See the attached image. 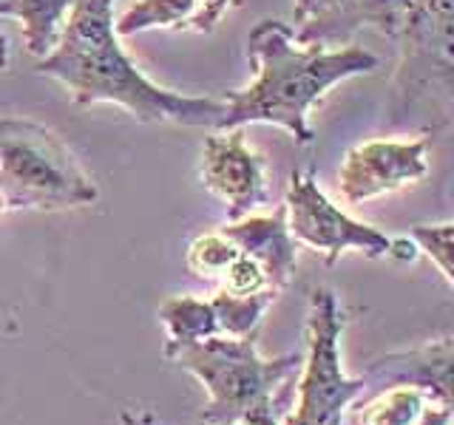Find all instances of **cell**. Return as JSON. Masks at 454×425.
I'll use <instances>...</instances> for the list:
<instances>
[{"mask_svg":"<svg viewBox=\"0 0 454 425\" xmlns=\"http://www.w3.org/2000/svg\"><path fill=\"white\" fill-rule=\"evenodd\" d=\"M35 71L63 82L74 105L117 103L139 122H176L216 131L224 111V99L182 97L142 74L117 42L114 0H74L60 42L46 60H37Z\"/></svg>","mask_w":454,"mask_h":425,"instance_id":"cell-1","label":"cell"},{"mask_svg":"<svg viewBox=\"0 0 454 425\" xmlns=\"http://www.w3.org/2000/svg\"><path fill=\"white\" fill-rule=\"evenodd\" d=\"M247 60L255 80L245 91L224 94V111L216 131H233L250 122L281 125L298 145H309L316 131L309 128V108L349 77L372 74L380 60L364 46L347 42L344 49H326L312 42L301 46L295 28L267 18L253 26L247 37Z\"/></svg>","mask_w":454,"mask_h":425,"instance_id":"cell-2","label":"cell"},{"mask_svg":"<svg viewBox=\"0 0 454 425\" xmlns=\"http://www.w3.org/2000/svg\"><path fill=\"white\" fill-rule=\"evenodd\" d=\"M179 368L193 375L207 391L202 425H281L278 391L301 372V354L267 360L255 349V335H216L179 349Z\"/></svg>","mask_w":454,"mask_h":425,"instance_id":"cell-3","label":"cell"},{"mask_svg":"<svg viewBox=\"0 0 454 425\" xmlns=\"http://www.w3.org/2000/svg\"><path fill=\"white\" fill-rule=\"evenodd\" d=\"M392 80V125L432 136L454 125V0H411Z\"/></svg>","mask_w":454,"mask_h":425,"instance_id":"cell-4","label":"cell"},{"mask_svg":"<svg viewBox=\"0 0 454 425\" xmlns=\"http://www.w3.org/2000/svg\"><path fill=\"white\" fill-rule=\"evenodd\" d=\"M0 196L6 210H68L99 198L66 142L46 125L0 120Z\"/></svg>","mask_w":454,"mask_h":425,"instance_id":"cell-5","label":"cell"},{"mask_svg":"<svg viewBox=\"0 0 454 425\" xmlns=\"http://www.w3.org/2000/svg\"><path fill=\"white\" fill-rule=\"evenodd\" d=\"M344 312L333 290H316L307 315V358L298 380V400L284 425H344V411L366 391L364 377L340 368Z\"/></svg>","mask_w":454,"mask_h":425,"instance_id":"cell-6","label":"cell"},{"mask_svg":"<svg viewBox=\"0 0 454 425\" xmlns=\"http://www.w3.org/2000/svg\"><path fill=\"white\" fill-rule=\"evenodd\" d=\"M284 207H287V227L293 238L316 252H324L330 267L349 250L364 252L366 259H387L389 255L392 238L375 230L372 224H364L335 207L324 196L312 174L293 170Z\"/></svg>","mask_w":454,"mask_h":425,"instance_id":"cell-7","label":"cell"},{"mask_svg":"<svg viewBox=\"0 0 454 425\" xmlns=\"http://www.w3.org/2000/svg\"><path fill=\"white\" fill-rule=\"evenodd\" d=\"M429 145L432 136L420 134L418 139H369L355 145L340 165L338 190L349 205H361L369 198L395 193L406 184L420 182L429 174Z\"/></svg>","mask_w":454,"mask_h":425,"instance_id":"cell-8","label":"cell"},{"mask_svg":"<svg viewBox=\"0 0 454 425\" xmlns=\"http://www.w3.org/2000/svg\"><path fill=\"white\" fill-rule=\"evenodd\" d=\"M205 188L227 205V219L239 221L250 216V210L267 205L264 162L245 142L241 128L219 131L205 139L202 165H199Z\"/></svg>","mask_w":454,"mask_h":425,"instance_id":"cell-9","label":"cell"},{"mask_svg":"<svg viewBox=\"0 0 454 425\" xmlns=\"http://www.w3.org/2000/svg\"><path fill=\"white\" fill-rule=\"evenodd\" d=\"M409 4L411 0H316L307 18L295 26V40L301 46H347L366 26L397 37Z\"/></svg>","mask_w":454,"mask_h":425,"instance_id":"cell-10","label":"cell"},{"mask_svg":"<svg viewBox=\"0 0 454 425\" xmlns=\"http://www.w3.org/2000/svg\"><path fill=\"white\" fill-rule=\"evenodd\" d=\"M366 386H411L426 394L429 406L454 411V337H440L418 349L380 354L366 366Z\"/></svg>","mask_w":454,"mask_h":425,"instance_id":"cell-11","label":"cell"},{"mask_svg":"<svg viewBox=\"0 0 454 425\" xmlns=\"http://www.w3.org/2000/svg\"><path fill=\"white\" fill-rule=\"evenodd\" d=\"M219 233L231 238L245 255L262 264L270 290L281 292L284 287H290L295 275L298 247L287 227V207L281 205L270 216H245L239 221H231Z\"/></svg>","mask_w":454,"mask_h":425,"instance_id":"cell-12","label":"cell"},{"mask_svg":"<svg viewBox=\"0 0 454 425\" xmlns=\"http://www.w3.org/2000/svg\"><path fill=\"white\" fill-rule=\"evenodd\" d=\"M231 4L233 0H137L120 14V20H114V32L117 37H131L145 28H188L210 35Z\"/></svg>","mask_w":454,"mask_h":425,"instance_id":"cell-13","label":"cell"},{"mask_svg":"<svg viewBox=\"0 0 454 425\" xmlns=\"http://www.w3.org/2000/svg\"><path fill=\"white\" fill-rule=\"evenodd\" d=\"M71 4L74 0H0V14L18 18L23 26L26 51L35 60H46L60 42Z\"/></svg>","mask_w":454,"mask_h":425,"instance_id":"cell-14","label":"cell"},{"mask_svg":"<svg viewBox=\"0 0 454 425\" xmlns=\"http://www.w3.org/2000/svg\"><path fill=\"white\" fill-rule=\"evenodd\" d=\"M160 321L168 332L165 360H170L184 346L222 335L213 304L202 301V298H191V295L165 298V301L160 304Z\"/></svg>","mask_w":454,"mask_h":425,"instance_id":"cell-15","label":"cell"},{"mask_svg":"<svg viewBox=\"0 0 454 425\" xmlns=\"http://www.w3.org/2000/svg\"><path fill=\"white\" fill-rule=\"evenodd\" d=\"M278 298L276 290H264L255 295H231L219 290L210 298L213 309H216V321H219V332L227 337H250L259 329V323L264 318V312L270 309Z\"/></svg>","mask_w":454,"mask_h":425,"instance_id":"cell-16","label":"cell"},{"mask_svg":"<svg viewBox=\"0 0 454 425\" xmlns=\"http://www.w3.org/2000/svg\"><path fill=\"white\" fill-rule=\"evenodd\" d=\"M429 406L426 394L411 386H392L375 400L361 406V425H418L423 408Z\"/></svg>","mask_w":454,"mask_h":425,"instance_id":"cell-17","label":"cell"},{"mask_svg":"<svg viewBox=\"0 0 454 425\" xmlns=\"http://www.w3.org/2000/svg\"><path fill=\"white\" fill-rule=\"evenodd\" d=\"M239 255H241V250L227 236L205 233V236H199L196 241H191L188 267H191V273L199 275V278L222 281V275L227 273V267H231Z\"/></svg>","mask_w":454,"mask_h":425,"instance_id":"cell-18","label":"cell"},{"mask_svg":"<svg viewBox=\"0 0 454 425\" xmlns=\"http://www.w3.org/2000/svg\"><path fill=\"white\" fill-rule=\"evenodd\" d=\"M411 241L437 264L440 273L454 287V221L446 224H415L409 230Z\"/></svg>","mask_w":454,"mask_h":425,"instance_id":"cell-19","label":"cell"},{"mask_svg":"<svg viewBox=\"0 0 454 425\" xmlns=\"http://www.w3.org/2000/svg\"><path fill=\"white\" fill-rule=\"evenodd\" d=\"M219 283H222L219 290L231 292V295H255V292L270 290L262 264L255 259H250V255H245V252H241L239 259L227 267V273L222 275Z\"/></svg>","mask_w":454,"mask_h":425,"instance_id":"cell-20","label":"cell"},{"mask_svg":"<svg viewBox=\"0 0 454 425\" xmlns=\"http://www.w3.org/2000/svg\"><path fill=\"white\" fill-rule=\"evenodd\" d=\"M418 244L411 241V236L406 238H392V244H389V259H397V261H415L418 259Z\"/></svg>","mask_w":454,"mask_h":425,"instance_id":"cell-21","label":"cell"},{"mask_svg":"<svg viewBox=\"0 0 454 425\" xmlns=\"http://www.w3.org/2000/svg\"><path fill=\"white\" fill-rule=\"evenodd\" d=\"M454 417V411L449 408H440V406H426L423 408V414L418 420V425H449Z\"/></svg>","mask_w":454,"mask_h":425,"instance_id":"cell-22","label":"cell"},{"mask_svg":"<svg viewBox=\"0 0 454 425\" xmlns=\"http://www.w3.org/2000/svg\"><path fill=\"white\" fill-rule=\"evenodd\" d=\"M120 425H153V422L148 417H139V414H131V411H122Z\"/></svg>","mask_w":454,"mask_h":425,"instance_id":"cell-23","label":"cell"},{"mask_svg":"<svg viewBox=\"0 0 454 425\" xmlns=\"http://www.w3.org/2000/svg\"><path fill=\"white\" fill-rule=\"evenodd\" d=\"M6 63H9V49H6V37L0 32V74L6 71Z\"/></svg>","mask_w":454,"mask_h":425,"instance_id":"cell-24","label":"cell"},{"mask_svg":"<svg viewBox=\"0 0 454 425\" xmlns=\"http://www.w3.org/2000/svg\"><path fill=\"white\" fill-rule=\"evenodd\" d=\"M6 210V202H4V196H0V212H4Z\"/></svg>","mask_w":454,"mask_h":425,"instance_id":"cell-25","label":"cell"}]
</instances>
